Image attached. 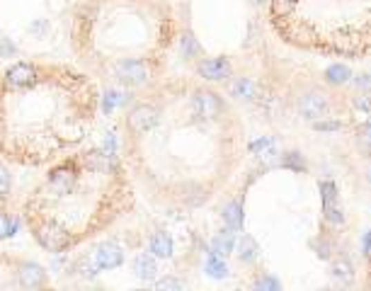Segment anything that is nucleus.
I'll list each match as a JSON object with an SVG mask.
<instances>
[{"mask_svg": "<svg viewBox=\"0 0 371 291\" xmlns=\"http://www.w3.org/2000/svg\"><path fill=\"white\" fill-rule=\"evenodd\" d=\"M134 270H136V276L151 279V276H155V272H158V265H155L153 255H139L134 262Z\"/></svg>", "mask_w": 371, "mask_h": 291, "instance_id": "9b49d317", "label": "nucleus"}, {"mask_svg": "<svg viewBox=\"0 0 371 291\" xmlns=\"http://www.w3.org/2000/svg\"><path fill=\"white\" fill-rule=\"evenodd\" d=\"M255 93H258V88H255V83L250 78H238L231 85V95L238 100H253Z\"/></svg>", "mask_w": 371, "mask_h": 291, "instance_id": "f8f14e48", "label": "nucleus"}, {"mask_svg": "<svg viewBox=\"0 0 371 291\" xmlns=\"http://www.w3.org/2000/svg\"><path fill=\"white\" fill-rule=\"evenodd\" d=\"M158 286H182L180 281H175V279H165V281H160Z\"/></svg>", "mask_w": 371, "mask_h": 291, "instance_id": "c85d7f7f", "label": "nucleus"}, {"mask_svg": "<svg viewBox=\"0 0 371 291\" xmlns=\"http://www.w3.org/2000/svg\"><path fill=\"white\" fill-rule=\"evenodd\" d=\"M313 126H316V131H340L342 129V122H332V119H318V122H313Z\"/></svg>", "mask_w": 371, "mask_h": 291, "instance_id": "412c9836", "label": "nucleus"}, {"mask_svg": "<svg viewBox=\"0 0 371 291\" xmlns=\"http://www.w3.org/2000/svg\"><path fill=\"white\" fill-rule=\"evenodd\" d=\"M361 250H364V255L369 257L371 255V231L364 233V238H361Z\"/></svg>", "mask_w": 371, "mask_h": 291, "instance_id": "bb28decb", "label": "nucleus"}, {"mask_svg": "<svg viewBox=\"0 0 371 291\" xmlns=\"http://www.w3.org/2000/svg\"><path fill=\"white\" fill-rule=\"evenodd\" d=\"M332 279L342 281V284H350L352 276H354V267H352V262L347 260V257H340V260L332 262Z\"/></svg>", "mask_w": 371, "mask_h": 291, "instance_id": "9d476101", "label": "nucleus"}, {"mask_svg": "<svg viewBox=\"0 0 371 291\" xmlns=\"http://www.w3.org/2000/svg\"><path fill=\"white\" fill-rule=\"evenodd\" d=\"M233 236L231 233H221V236H216V241H213V250H216V255L226 257L228 252H233Z\"/></svg>", "mask_w": 371, "mask_h": 291, "instance_id": "6ab92c4d", "label": "nucleus"}, {"mask_svg": "<svg viewBox=\"0 0 371 291\" xmlns=\"http://www.w3.org/2000/svg\"><path fill=\"white\" fill-rule=\"evenodd\" d=\"M255 6H265V3H269V0H253Z\"/></svg>", "mask_w": 371, "mask_h": 291, "instance_id": "c756f323", "label": "nucleus"}, {"mask_svg": "<svg viewBox=\"0 0 371 291\" xmlns=\"http://www.w3.org/2000/svg\"><path fill=\"white\" fill-rule=\"evenodd\" d=\"M354 107L359 109V112H371V100L369 97H356Z\"/></svg>", "mask_w": 371, "mask_h": 291, "instance_id": "a878e982", "label": "nucleus"}, {"mask_svg": "<svg viewBox=\"0 0 371 291\" xmlns=\"http://www.w3.org/2000/svg\"><path fill=\"white\" fill-rule=\"evenodd\" d=\"M12 192H15V180H12V165L0 156V243L10 236L15 218H12Z\"/></svg>", "mask_w": 371, "mask_h": 291, "instance_id": "39448f33", "label": "nucleus"}, {"mask_svg": "<svg viewBox=\"0 0 371 291\" xmlns=\"http://www.w3.org/2000/svg\"><path fill=\"white\" fill-rule=\"evenodd\" d=\"M136 209L134 180L114 151L75 149L46 168L22 204L32 241L46 252H70Z\"/></svg>", "mask_w": 371, "mask_h": 291, "instance_id": "f03ea898", "label": "nucleus"}, {"mask_svg": "<svg viewBox=\"0 0 371 291\" xmlns=\"http://www.w3.org/2000/svg\"><path fill=\"white\" fill-rule=\"evenodd\" d=\"M70 54L99 85L124 90L158 80L173 44V12L165 0H73Z\"/></svg>", "mask_w": 371, "mask_h": 291, "instance_id": "7ed1b4c3", "label": "nucleus"}, {"mask_svg": "<svg viewBox=\"0 0 371 291\" xmlns=\"http://www.w3.org/2000/svg\"><path fill=\"white\" fill-rule=\"evenodd\" d=\"M260 289H272V291H279V281L272 279V276H265V279L258 281Z\"/></svg>", "mask_w": 371, "mask_h": 291, "instance_id": "393cba45", "label": "nucleus"}, {"mask_svg": "<svg viewBox=\"0 0 371 291\" xmlns=\"http://www.w3.org/2000/svg\"><path fill=\"white\" fill-rule=\"evenodd\" d=\"M99 107V83L80 66L15 61L0 71V156L15 168H49L88 141Z\"/></svg>", "mask_w": 371, "mask_h": 291, "instance_id": "f257e3e1", "label": "nucleus"}, {"mask_svg": "<svg viewBox=\"0 0 371 291\" xmlns=\"http://www.w3.org/2000/svg\"><path fill=\"white\" fill-rule=\"evenodd\" d=\"M197 75L209 83H221L233 75V66L226 56H207V59H197Z\"/></svg>", "mask_w": 371, "mask_h": 291, "instance_id": "423d86ee", "label": "nucleus"}, {"mask_svg": "<svg viewBox=\"0 0 371 291\" xmlns=\"http://www.w3.org/2000/svg\"><path fill=\"white\" fill-rule=\"evenodd\" d=\"M366 180L371 182V165H369V170H366Z\"/></svg>", "mask_w": 371, "mask_h": 291, "instance_id": "7c9ffc66", "label": "nucleus"}, {"mask_svg": "<svg viewBox=\"0 0 371 291\" xmlns=\"http://www.w3.org/2000/svg\"><path fill=\"white\" fill-rule=\"evenodd\" d=\"M238 250H240V260H242V262H253L255 257L260 255L258 243H255L250 236H242V238H240V247H238Z\"/></svg>", "mask_w": 371, "mask_h": 291, "instance_id": "2eb2a0df", "label": "nucleus"}, {"mask_svg": "<svg viewBox=\"0 0 371 291\" xmlns=\"http://www.w3.org/2000/svg\"><path fill=\"white\" fill-rule=\"evenodd\" d=\"M361 136H364V141L371 146V122H366L364 126H361Z\"/></svg>", "mask_w": 371, "mask_h": 291, "instance_id": "cd10ccee", "label": "nucleus"}, {"mask_svg": "<svg viewBox=\"0 0 371 291\" xmlns=\"http://www.w3.org/2000/svg\"><path fill=\"white\" fill-rule=\"evenodd\" d=\"M298 112H301V117L308 119V122H318V119L327 117V112H330V102H327L325 95L308 93L298 100Z\"/></svg>", "mask_w": 371, "mask_h": 291, "instance_id": "6e6552de", "label": "nucleus"}, {"mask_svg": "<svg viewBox=\"0 0 371 291\" xmlns=\"http://www.w3.org/2000/svg\"><path fill=\"white\" fill-rule=\"evenodd\" d=\"M209 272H211L213 276H223V274H226V265H223V262L211 260V262H209Z\"/></svg>", "mask_w": 371, "mask_h": 291, "instance_id": "b1692460", "label": "nucleus"}, {"mask_svg": "<svg viewBox=\"0 0 371 291\" xmlns=\"http://www.w3.org/2000/svg\"><path fill=\"white\" fill-rule=\"evenodd\" d=\"M93 262L97 272L114 270V267H119L124 262V252L114 241H104V243H99V247L93 252Z\"/></svg>", "mask_w": 371, "mask_h": 291, "instance_id": "0eeeda50", "label": "nucleus"}, {"mask_svg": "<svg viewBox=\"0 0 371 291\" xmlns=\"http://www.w3.org/2000/svg\"><path fill=\"white\" fill-rule=\"evenodd\" d=\"M151 255L153 257H170L173 255V238H170L165 231L153 233V238H151Z\"/></svg>", "mask_w": 371, "mask_h": 291, "instance_id": "1a4fd4ad", "label": "nucleus"}, {"mask_svg": "<svg viewBox=\"0 0 371 291\" xmlns=\"http://www.w3.org/2000/svg\"><path fill=\"white\" fill-rule=\"evenodd\" d=\"M321 199H323V212L330 207H337V185L332 180H323L321 182Z\"/></svg>", "mask_w": 371, "mask_h": 291, "instance_id": "4468645a", "label": "nucleus"}, {"mask_svg": "<svg viewBox=\"0 0 371 291\" xmlns=\"http://www.w3.org/2000/svg\"><path fill=\"white\" fill-rule=\"evenodd\" d=\"M350 78H352L350 68H347V66H342V64H332L330 68L325 71V80L330 85H345Z\"/></svg>", "mask_w": 371, "mask_h": 291, "instance_id": "ddd939ff", "label": "nucleus"}, {"mask_svg": "<svg viewBox=\"0 0 371 291\" xmlns=\"http://www.w3.org/2000/svg\"><path fill=\"white\" fill-rule=\"evenodd\" d=\"M369 260H371V255H369Z\"/></svg>", "mask_w": 371, "mask_h": 291, "instance_id": "2f4dec72", "label": "nucleus"}, {"mask_svg": "<svg viewBox=\"0 0 371 291\" xmlns=\"http://www.w3.org/2000/svg\"><path fill=\"white\" fill-rule=\"evenodd\" d=\"M51 286L49 272L17 250H0V291H37Z\"/></svg>", "mask_w": 371, "mask_h": 291, "instance_id": "20e7f679", "label": "nucleus"}, {"mask_svg": "<svg viewBox=\"0 0 371 291\" xmlns=\"http://www.w3.org/2000/svg\"><path fill=\"white\" fill-rule=\"evenodd\" d=\"M323 214H325V221L332 223V226H340V223L345 221V214H342V209H337V207L325 209Z\"/></svg>", "mask_w": 371, "mask_h": 291, "instance_id": "4be33fe9", "label": "nucleus"}, {"mask_svg": "<svg viewBox=\"0 0 371 291\" xmlns=\"http://www.w3.org/2000/svg\"><path fill=\"white\" fill-rule=\"evenodd\" d=\"M311 247L316 250L318 257H323V260H327V257H330V252H332V243L327 241V238H318V241H313Z\"/></svg>", "mask_w": 371, "mask_h": 291, "instance_id": "aec40b11", "label": "nucleus"}, {"mask_svg": "<svg viewBox=\"0 0 371 291\" xmlns=\"http://www.w3.org/2000/svg\"><path fill=\"white\" fill-rule=\"evenodd\" d=\"M354 85L359 90H364V93H371V73H361L354 78Z\"/></svg>", "mask_w": 371, "mask_h": 291, "instance_id": "5701e85b", "label": "nucleus"}, {"mask_svg": "<svg viewBox=\"0 0 371 291\" xmlns=\"http://www.w3.org/2000/svg\"><path fill=\"white\" fill-rule=\"evenodd\" d=\"M223 218H226V223L231 228H240V223H242V207H240V202L228 204L226 212H223Z\"/></svg>", "mask_w": 371, "mask_h": 291, "instance_id": "dca6fc26", "label": "nucleus"}, {"mask_svg": "<svg viewBox=\"0 0 371 291\" xmlns=\"http://www.w3.org/2000/svg\"><path fill=\"white\" fill-rule=\"evenodd\" d=\"M282 168L294 170V173H303V170H306V160H303V156H301V153L292 151V153H284V158H282Z\"/></svg>", "mask_w": 371, "mask_h": 291, "instance_id": "f3484780", "label": "nucleus"}, {"mask_svg": "<svg viewBox=\"0 0 371 291\" xmlns=\"http://www.w3.org/2000/svg\"><path fill=\"white\" fill-rule=\"evenodd\" d=\"M247 149L253 151L255 156H272V153H274V138L263 136V138H258V141L250 143Z\"/></svg>", "mask_w": 371, "mask_h": 291, "instance_id": "a211bd4d", "label": "nucleus"}]
</instances>
